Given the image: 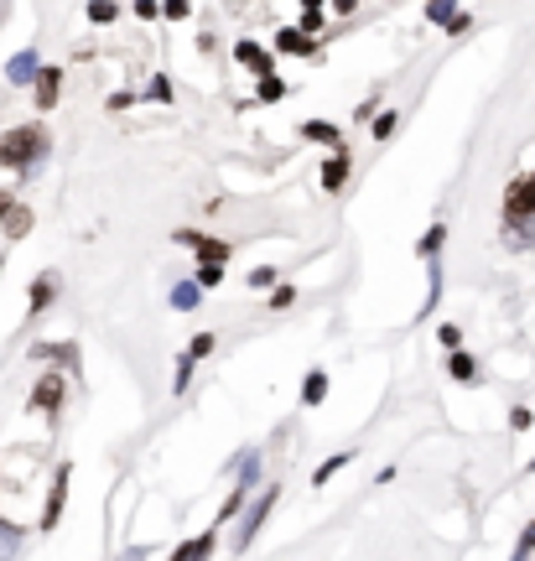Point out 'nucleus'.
Masks as SVG:
<instances>
[{
    "mask_svg": "<svg viewBox=\"0 0 535 561\" xmlns=\"http://www.w3.org/2000/svg\"><path fill=\"white\" fill-rule=\"evenodd\" d=\"M214 541H218V525H214V530H203V536H193L187 546H178V551H172V561H208Z\"/></svg>",
    "mask_w": 535,
    "mask_h": 561,
    "instance_id": "nucleus-9",
    "label": "nucleus"
},
{
    "mask_svg": "<svg viewBox=\"0 0 535 561\" xmlns=\"http://www.w3.org/2000/svg\"><path fill=\"white\" fill-rule=\"evenodd\" d=\"M349 462H354V453H338V458H328V462L318 468V483H328V479L338 473V468H349Z\"/></svg>",
    "mask_w": 535,
    "mask_h": 561,
    "instance_id": "nucleus-25",
    "label": "nucleus"
},
{
    "mask_svg": "<svg viewBox=\"0 0 535 561\" xmlns=\"http://www.w3.org/2000/svg\"><path fill=\"white\" fill-rule=\"evenodd\" d=\"M42 157H47V130L42 125H21V130L0 136V167H32Z\"/></svg>",
    "mask_w": 535,
    "mask_h": 561,
    "instance_id": "nucleus-1",
    "label": "nucleus"
},
{
    "mask_svg": "<svg viewBox=\"0 0 535 561\" xmlns=\"http://www.w3.org/2000/svg\"><path fill=\"white\" fill-rule=\"evenodd\" d=\"M58 405H62V375H58V369H47V375L37 380V390H32V411L53 416Z\"/></svg>",
    "mask_w": 535,
    "mask_h": 561,
    "instance_id": "nucleus-4",
    "label": "nucleus"
},
{
    "mask_svg": "<svg viewBox=\"0 0 535 561\" xmlns=\"http://www.w3.org/2000/svg\"><path fill=\"white\" fill-rule=\"evenodd\" d=\"M255 483H260V453H250V458H244V473H239V494H250Z\"/></svg>",
    "mask_w": 535,
    "mask_h": 561,
    "instance_id": "nucleus-21",
    "label": "nucleus"
},
{
    "mask_svg": "<svg viewBox=\"0 0 535 561\" xmlns=\"http://www.w3.org/2000/svg\"><path fill=\"white\" fill-rule=\"evenodd\" d=\"M276 47H281V53H312L318 42L307 37L301 26H286V32H276Z\"/></svg>",
    "mask_w": 535,
    "mask_h": 561,
    "instance_id": "nucleus-15",
    "label": "nucleus"
},
{
    "mask_svg": "<svg viewBox=\"0 0 535 561\" xmlns=\"http://www.w3.org/2000/svg\"><path fill=\"white\" fill-rule=\"evenodd\" d=\"M224 280V265H198V286H218Z\"/></svg>",
    "mask_w": 535,
    "mask_h": 561,
    "instance_id": "nucleus-29",
    "label": "nucleus"
},
{
    "mask_svg": "<svg viewBox=\"0 0 535 561\" xmlns=\"http://www.w3.org/2000/svg\"><path fill=\"white\" fill-rule=\"evenodd\" d=\"M531 551H535V520L525 525V530H520V546H515V557H510V561H525Z\"/></svg>",
    "mask_w": 535,
    "mask_h": 561,
    "instance_id": "nucleus-26",
    "label": "nucleus"
},
{
    "mask_svg": "<svg viewBox=\"0 0 535 561\" xmlns=\"http://www.w3.org/2000/svg\"><path fill=\"white\" fill-rule=\"evenodd\" d=\"M396 121H400V115H390V110H385V115H375V125H369V130H375V140L396 136Z\"/></svg>",
    "mask_w": 535,
    "mask_h": 561,
    "instance_id": "nucleus-24",
    "label": "nucleus"
},
{
    "mask_svg": "<svg viewBox=\"0 0 535 561\" xmlns=\"http://www.w3.org/2000/svg\"><path fill=\"white\" fill-rule=\"evenodd\" d=\"M68 479H73V468L62 462L58 468V483H53V494H47V510H42V530H53L62 520V494H68Z\"/></svg>",
    "mask_w": 535,
    "mask_h": 561,
    "instance_id": "nucleus-5",
    "label": "nucleus"
},
{
    "mask_svg": "<svg viewBox=\"0 0 535 561\" xmlns=\"http://www.w3.org/2000/svg\"><path fill=\"white\" fill-rule=\"evenodd\" d=\"M11 208H16V203H11V193H0V229H5V219H11Z\"/></svg>",
    "mask_w": 535,
    "mask_h": 561,
    "instance_id": "nucleus-32",
    "label": "nucleus"
},
{
    "mask_svg": "<svg viewBox=\"0 0 535 561\" xmlns=\"http://www.w3.org/2000/svg\"><path fill=\"white\" fill-rule=\"evenodd\" d=\"M182 244H198L203 265H224V261H229V244H224V240H203V234H182Z\"/></svg>",
    "mask_w": 535,
    "mask_h": 561,
    "instance_id": "nucleus-12",
    "label": "nucleus"
},
{
    "mask_svg": "<svg viewBox=\"0 0 535 561\" xmlns=\"http://www.w3.org/2000/svg\"><path fill=\"white\" fill-rule=\"evenodd\" d=\"M271 510H276V489H271V494H260V500L244 510V520H239V536H235L239 551H244V546L260 536V525H265V515H271Z\"/></svg>",
    "mask_w": 535,
    "mask_h": 561,
    "instance_id": "nucleus-3",
    "label": "nucleus"
},
{
    "mask_svg": "<svg viewBox=\"0 0 535 561\" xmlns=\"http://www.w3.org/2000/svg\"><path fill=\"white\" fill-rule=\"evenodd\" d=\"M5 79H11V83H32V79H42L37 53H32V47H26V53H16V58L5 62Z\"/></svg>",
    "mask_w": 535,
    "mask_h": 561,
    "instance_id": "nucleus-8",
    "label": "nucleus"
},
{
    "mask_svg": "<svg viewBox=\"0 0 535 561\" xmlns=\"http://www.w3.org/2000/svg\"><path fill=\"white\" fill-rule=\"evenodd\" d=\"M235 58L244 62V68H255V79H276V73H271V53H265V47H260V42H239L235 47Z\"/></svg>",
    "mask_w": 535,
    "mask_h": 561,
    "instance_id": "nucleus-6",
    "label": "nucleus"
},
{
    "mask_svg": "<svg viewBox=\"0 0 535 561\" xmlns=\"http://www.w3.org/2000/svg\"><path fill=\"white\" fill-rule=\"evenodd\" d=\"M426 21H436V26H447V32H468V16L463 11H453V5H426Z\"/></svg>",
    "mask_w": 535,
    "mask_h": 561,
    "instance_id": "nucleus-13",
    "label": "nucleus"
},
{
    "mask_svg": "<svg viewBox=\"0 0 535 561\" xmlns=\"http://www.w3.org/2000/svg\"><path fill=\"white\" fill-rule=\"evenodd\" d=\"M447 369H453V380H463V385L478 380V364L468 359V354H453V364H447Z\"/></svg>",
    "mask_w": 535,
    "mask_h": 561,
    "instance_id": "nucleus-22",
    "label": "nucleus"
},
{
    "mask_svg": "<svg viewBox=\"0 0 535 561\" xmlns=\"http://www.w3.org/2000/svg\"><path fill=\"white\" fill-rule=\"evenodd\" d=\"M26 229H32V214H26V208H11V219H5V234H11V240H21V234H26Z\"/></svg>",
    "mask_w": 535,
    "mask_h": 561,
    "instance_id": "nucleus-20",
    "label": "nucleus"
},
{
    "mask_svg": "<svg viewBox=\"0 0 535 561\" xmlns=\"http://www.w3.org/2000/svg\"><path fill=\"white\" fill-rule=\"evenodd\" d=\"M58 297V276H53V271H42L37 280H32V318H37L42 307H47V301Z\"/></svg>",
    "mask_w": 535,
    "mask_h": 561,
    "instance_id": "nucleus-14",
    "label": "nucleus"
},
{
    "mask_svg": "<svg viewBox=\"0 0 535 561\" xmlns=\"http://www.w3.org/2000/svg\"><path fill=\"white\" fill-rule=\"evenodd\" d=\"M281 94H286V83H281V79H260V100H265V104H276Z\"/></svg>",
    "mask_w": 535,
    "mask_h": 561,
    "instance_id": "nucleus-27",
    "label": "nucleus"
},
{
    "mask_svg": "<svg viewBox=\"0 0 535 561\" xmlns=\"http://www.w3.org/2000/svg\"><path fill=\"white\" fill-rule=\"evenodd\" d=\"M349 182V146L343 151H333V157L322 161V193H338Z\"/></svg>",
    "mask_w": 535,
    "mask_h": 561,
    "instance_id": "nucleus-7",
    "label": "nucleus"
},
{
    "mask_svg": "<svg viewBox=\"0 0 535 561\" xmlns=\"http://www.w3.org/2000/svg\"><path fill=\"white\" fill-rule=\"evenodd\" d=\"M301 140H318V146H338V151H343V130L328 121H307L301 125Z\"/></svg>",
    "mask_w": 535,
    "mask_h": 561,
    "instance_id": "nucleus-11",
    "label": "nucleus"
},
{
    "mask_svg": "<svg viewBox=\"0 0 535 561\" xmlns=\"http://www.w3.org/2000/svg\"><path fill=\"white\" fill-rule=\"evenodd\" d=\"M271 280H276V271H271V265H255V271H250V286H271Z\"/></svg>",
    "mask_w": 535,
    "mask_h": 561,
    "instance_id": "nucleus-30",
    "label": "nucleus"
},
{
    "mask_svg": "<svg viewBox=\"0 0 535 561\" xmlns=\"http://www.w3.org/2000/svg\"><path fill=\"white\" fill-rule=\"evenodd\" d=\"M115 16H119L115 5H89V21H115Z\"/></svg>",
    "mask_w": 535,
    "mask_h": 561,
    "instance_id": "nucleus-31",
    "label": "nucleus"
},
{
    "mask_svg": "<svg viewBox=\"0 0 535 561\" xmlns=\"http://www.w3.org/2000/svg\"><path fill=\"white\" fill-rule=\"evenodd\" d=\"M504 208H510V219H515V224L535 219V172H525V178L510 182V193H504Z\"/></svg>",
    "mask_w": 535,
    "mask_h": 561,
    "instance_id": "nucleus-2",
    "label": "nucleus"
},
{
    "mask_svg": "<svg viewBox=\"0 0 535 561\" xmlns=\"http://www.w3.org/2000/svg\"><path fill=\"white\" fill-rule=\"evenodd\" d=\"M16 551H21V530H16V525L0 520V561H11Z\"/></svg>",
    "mask_w": 535,
    "mask_h": 561,
    "instance_id": "nucleus-18",
    "label": "nucleus"
},
{
    "mask_svg": "<svg viewBox=\"0 0 535 561\" xmlns=\"http://www.w3.org/2000/svg\"><path fill=\"white\" fill-rule=\"evenodd\" d=\"M214 333H198V339H193V343H187V359H208V354H214Z\"/></svg>",
    "mask_w": 535,
    "mask_h": 561,
    "instance_id": "nucleus-23",
    "label": "nucleus"
},
{
    "mask_svg": "<svg viewBox=\"0 0 535 561\" xmlns=\"http://www.w3.org/2000/svg\"><path fill=\"white\" fill-rule=\"evenodd\" d=\"M198 301H203V286H198V280H178V286H172V307H178V312H193Z\"/></svg>",
    "mask_w": 535,
    "mask_h": 561,
    "instance_id": "nucleus-16",
    "label": "nucleus"
},
{
    "mask_svg": "<svg viewBox=\"0 0 535 561\" xmlns=\"http://www.w3.org/2000/svg\"><path fill=\"white\" fill-rule=\"evenodd\" d=\"M62 94V73L58 68H42V79H37V110H53Z\"/></svg>",
    "mask_w": 535,
    "mask_h": 561,
    "instance_id": "nucleus-10",
    "label": "nucleus"
},
{
    "mask_svg": "<svg viewBox=\"0 0 535 561\" xmlns=\"http://www.w3.org/2000/svg\"><path fill=\"white\" fill-rule=\"evenodd\" d=\"M442 240H447V229H442V224H432V229H426V234H421V261H426V255H436V250H442Z\"/></svg>",
    "mask_w": 535,
    "mask_h": 561,
    "instance_id": "nucleus-19",
    "label": "nucleus"
},
{
    "mask_svg": "<svg viewBox=\"0 0 535 561\" xmlns=\"http://www.w3.org/2000/svg\"><path fill=\"white\" fill-rule=\"evenodd\" d=\"M187 380H193V359H178V375H172V390H187Z\"/></svg>",
    "mask_w": 535,
    "mask_h": 561,
    "instance_id": "nucleus-28",
    "label": "nucleus"
},
{
    "mask_svg": "<svg viewBox=\"0 0 535 561\" xmlns=\"http://www.w3.org/2000/svg\"><path fill=\"white\" fill-rule=\"evenodd\" d=\"M322 396H328V375H322V369H312V375H307V385H301V401L318 405Z\"/></svg>",
    "mask_w": 535,
    "mask_h": 561,
    "instance_id": "nucleus-17",
    "label": "nucleus"
}]
</instances>
